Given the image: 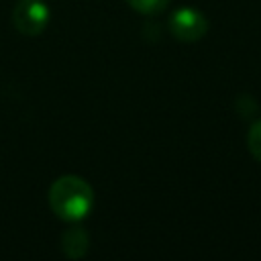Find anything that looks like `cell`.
<instances>
[{
  "label": "cell",
  "mask_w": 261,
  "mask_h": 261,
  "mask_svg": "<svg viewBox=\"0 0 261 261\" xmlns=\"http://www.w3.org/2000/svg\"><path fill=\"white\" fill-rule=\"evenodd\" d=\"M49 206L57 218L65 222H80L92 212L94 190L80 175H61L49 188Z\"/></svg>",
  "instance_id": "6da1fadb"
},
{
  "label": "cell",
  "mask_w": 261,
  "mask_h": 261,
  "mask_svg": "<svg viewBox=\"0 0 261 261\" xmlns=\"http://www.w3.org/2000/svg\"><path fill=\"white\" fill-rule=\"evenodd\" d=\"M169 33L181 43H196L208 33V18L204 12L192 6L175 8L169 16Z\"/></svg>",
  "instance_id": "7a4b0ae2"
},
{
  "label": "cell",
  "mask_w": 261,
  "mask_h": 261,
  "mask_svg": "<svg viewBox=\"0 0 261 261\" xmlns=\"http://www.w3.org/2000/svg\"><path fill=\"white\" fill-rule=\"evenodd\" d=\"M49 6L43 0H18L12 8V24L24 37L41 35L49 24Z\"/></svg>",
  "instance_id": "3957f363"
},
{
  "label": "cell",
  "mask_w": 261,
  "mask_h": 261,
  "mask_svg": "<svg viewBox=\"0 0 261 261\" xmlns=\"http://www.w3.org/2000/svg\"><path fill=\"white\" fill-rule=\"evenodd\" d=\"M71 224L73 226H69L61 232L59 247H61V253L67 259H82L90 251V234L84 226H80L75 222H71Z\"/></svg>",
  "instance_id": "277c9868"
},
{
  "label": "cell",
  "mask_w": 261,
  "mask_h": 261,
  "mask_svg": "<svg viewBox=\"0 0 261 261\" xmlns=\"http://www.w3.org/2000/svg\"><path fill=\"white\" fill-rule=\"evenodd\" d=\"M124 2L143 16H155V14H161L171 0H124Z\"/></svg>",
  "instance_id": "5b68a950"
},
{
  "label": "cell",
  "mask_w": 261,
  "mask_h": 261,
  "mask_svg": "<svg viewBox=\"0 0 261 261\" xmlns=\"http://www.w3.org/2000/svg\"><path fill=\"white\" fill-rule=\"evenodd\" d=\"M247 147H249V153L261 163V118H257L249 133H247Z\"/></svg>",
  "instance_id": "8992f818"
}]
</instances>
